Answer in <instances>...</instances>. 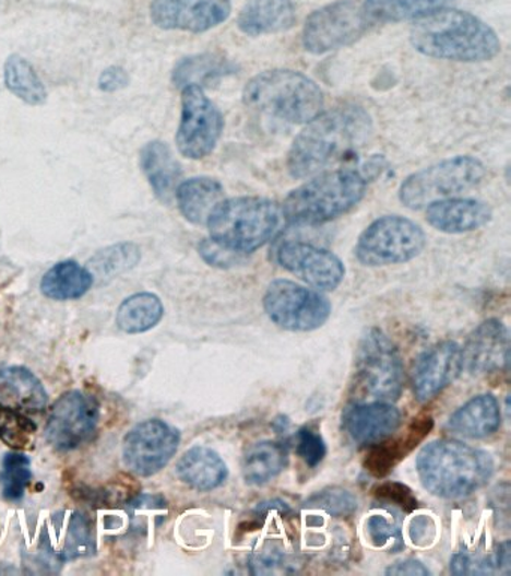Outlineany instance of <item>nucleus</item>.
Returning <instances> with one entry per match:
<instances>
[{
  "label": "nucleus",
  "mask_w": 511,
  "mask_h": 576,
  "mask_svg": "<svg viewBox=\"0 0 511 576\" xmlns=\"http://www.w3.org/2000/svg\"><path fill=\"white\" fill-rule=\"evenodd\" d=\"M263 306L273 324L289 332L320 329L332 314V304L323 293L289 280H275L269 284Z\"/></svg>",
  "instance_id": "nucleus-10"
},
{
  "label": "nucleus",
  "mask_w": 511,
  "mask_h": 576,
  "mask_svg": "<svg viewBox=\"0 0 511 576\" xmlns=\"http://www.w3.org/2000/svg\"><path fill=\"white\" fill-rule=\"evenodd\" d=\"M38 431L34 421L14 407H0V440L14 450H24L34 445Z\"/></svg>",
  "instance_id": "nucleus-36"
},
{
  "label": "nucleus",
  "mask_w": 511,
  "mask_h": 576,
  "mask_svg": "<svg viewBox=\"0 0 511 576\" xmlns=\"http://www.w3.org/2000/svg\"><path fill=\"white\" fill-rule=\"evenodd\" d=\"M462 362L473 376H490L509 369L510 337L506 325L498 318L478 325L465 342Z\"/></svg>",
  "instance_id": "nucleus-18"
},
{
  "label": "nucleus",
  "mask_w": 511,
  "mask_h": 576,
  "mask_svg": "<svg viewBox=\"0 0 511 576\" xmlns=\"http://www.w3.org/2000/svg\"><path fill=\"white\" fill-rule=\"evenodd\" d=\"M305 506L328 512L332 517H349L359 507V502L349 491L333 486L311 495Z\"/></svg>",
  "instance_id": "nucleus-37"
},
{
  "label": "nucleus",
  "mask_w": 511,
  "mask_h": 576,
  "mask_svg": "<svg viewBox=\"0 0 511 576\" xmlns=\"http://www.w3.org/2000/svg\"><path fill=\"white\" fill-rule=\"evenodd\" d=\"M283 208L263 197L223 200L207 220L211 239L229 251L251 254L263 248L284 228Z\"/></svg>",
  "instance_id": "nucleus-4"
},
{
  "label": "nucleus",
  "mask_w": 511,
  "mask_h": 576,
  "mask_svg": "<svg viewBox=\"0 0 511 576\" xmlns=\"http://www.w3.org/2000/svg\"><path fill=\"white\" fill-rule=\"evenodd\" d=\"M296 450L309 469H316L317 466H320L328 455V446H325L323 435L309 428V426H305L297 433Z\"/></svg>",
  "instance_id": "nucleus-39"
},
{
  "label": "nucleus",
  "mask_w": 511,
  "mask_h": 576,
  "mask_svg": "<svg viewBox=\"0 0 511 576\" xmlns=\"http://www.w3.org/2000/svg\"><path fill=\"white\" fill-rule=\"evenodd\" d=\"M140 163L155 196L163 203L170 204L183 175L182 167L173 155L171 149L159 140L147 143L140 153Z\"/></svg>",
  "instance_id": "nucleus-23"
},
{
  "label": "nucleus",
  "mask_w": 511,
  "mask_h": 576,
  "mask_svg": "<svg viewBox=\"0 0 511 576\" xmlns=\"http://www.w3.org/2000/svg\"><path fill=\"white\" fill-rule=\"evenodd\" d=\"M91 543V530H88L86 519L82 515H74L72 517L70 536H68L66 548L68 559H75L79 555L86 554Z\"/></svg>",
  "instance_id": "nucleus-44"
},
{
  "label": "nucleus",
  "mask_w": 511,
  "mask_h": 576,
  "mask_svg": "<svg viewBox=\"0 0 511 576\" xmlns=\"http://www.w3.org/2000/svg\"><path fill=\"white\" fill-rule=\"evenodd\" d=\"M433 536H436V522L426 515H418L412 521L409 526V538L414 545L425 546L426 543L432 542Z\"/></svg>",
  "instance_id": "nucleus-45"
},
{
  "label": "nucleus",
  "mask_w": 511,
  "mask_h": 576,
  "mask_svg": "<svg viewBox=\"0 0 511 576\" xmlns=\"http://www.w3.org/2000/svg\"><path fill=\"white\" fill-rule=\"evenodd\" d=\"M251 574L253 575H275L292 574L296 572V562L281 548L264 546L259 553L253 554L251 562Z\"/></svg>",
  "instance_id": "nucleus-38"
},
{
  "label": "nucleus",
  "mask_w": 511,
  "mask_h": 576,
  "mask_svg": "<svg viewBox=\"0 0 511 576\" xmlns=\"http://www.w3.org/2000/svg\"><path fill=\"white\" fill-rule=\"evenodd\" d=\"M164 316V305L153 293H136L119 306L118 326L124 333H143L155 328Z\"/></svg>",
  "instance_id": "nucleus-32"
},
{
  "label": "nucleus",
  "mask_w": 511,
  "mask_h": 576,
  "mask_svg": "<svg viewBox=\"0 0 511 576\" xmlns=\"http://www.w3.org/2000/svg\"><path fill=\"white\" fill-rule=\"evenodd\" d=\"M293 0H251L240 11L237 26L249 36L281 34L296 24Z\"/></svg>",
  "instance_id": "nucleus-22"
},
{
  "label": "nucleus",
  "mask_w": 511,
  "mask_h": 576,
  "mask_svg": "<svg viewBox=\"0 0 511 576\" xmlns=\"http://www.w3.org/2000/svg\"><path fill=\"white\" fill-rule=\"evenodd\" d=\"M485 176L486 167L480 160L454 156L406 177L400 188V200L405 208L420 211L478 187Z\"/></svg>",
  "instance_id": "nucleus-7"
},
{
  "label": "nucleus",
  "mask_w": 511,
  "mask_h": 576,
  "mask_svg": "<svg viewBox=\"0 0 511 576\" xmlns=\"http://www.w3.org/2000/svg\"><path fill=\"white\" fill-rule=\"evenodd\" d=\"M450 571L454 575H494L498 567L495 557H474L471 554L459 553L453 555Z\"/></svg>",
  "instance_id": "nucleus-43"
},
{
  "label": "nucleus",
  "mask_w": 511,
  "mask_h": 576,
  "mask_svg": "<svg viewBox=\"0 0 511 576\" xmlns=\"http://www.w3.org/2000/svg\"><path fill=\"white\" fill-rule=\"evenodd\" d=\"M287 465V446L264 440L249 447L241 459V473L249 485L261 486L280 477Z\"/></svg>",
  "instance_id": "nucleus-27"
},
{
  "label": "nucleus",
  "mask_w": 511,
  "mask_h": 576,
  "mask_svg": "<svg viewBox=\"0 0 511 576\" xmlns=\"http://www.w3.org/2000/svg\"><path fill=\"white\" fill-rule=\"evenodd\" d=\"M492 209L485 201L476 199H445L429 204L426 209V220L447 235H462L474 232L489 223Z\"/></svg>",
  "instance_id": "nucleus-21"
},
{
  "label": "nucleus",
  "mask_w": 511,
  "mask_h": 576,
  "mask_svg": "<svg viewBox=\"0 0 511 576\" xmlns=\"http://www.w3.org/2000/svg\"><path fill=\"white\" fill-rule=\"evenodd\" d=\"M276 259L284 269L318 292H333L345 278V266L336 254L306 242H284Z\"/></svg>",
  "instance_id": "nucleus-15"
},
{
  "label": "nucleus",
  "mask_w": 511,
  "mask_h": 576,
  "mask_svg": "<svg viewBox=\"0 0 511 576\" xmlns=\"http://www.w3.org/2000/svg\"><path fill=\"white\" fill-rule=\"evenodd\" d=\"M373 495L382 505L397 507L406 514H412L418 507L413 490L400 482H384L373 490Z\"/></svg>",
  "instance_id": "nucleus-40"
},
{
  "label": "nucleus",
  "mask_w": 511,
  "mask_h": 576,
  "mask_svg": "<svg viewBox=\"0 0 511 576\" xmlns=\"http://www.w3.org/2000/svg\"><path fill=\"white\" fill-rule=\"evenodd\" d=\"M409 42L418 54L454 62H486L497 58V32L471 12L442 8L417 19Z\"/></svg>",
  "instance_id": "nucleus-2"
},
{
  "label": "nucleus",
  "mask_w": 511,
  "mask_h": 576,
  "mask_svg": "<svg viewBox=\"0 0 511 576\" xmlns=\"http://www.w3.org/2000/svg\"><path fill=\"white\" fill-rule=\"evenodd\" d=\"M0 392L11 397L14 404L29 413H41L47 407V392L39 378L23 366L0 371Z\"/></svg>",
  "instance_id": "nucleus-29"
},
{
  "label": "nucleus",
  "mask_w": 511,
  "mask_h": 576,
  "mask_svg": "<svg viewBox=\"0 0 511 576\" xmlns=\"http://www.w3.org/2000/svg\"><path fill=\"white\" fill-rule=\"evenodd\" d=\"M425 247L426 235L420 225L405 216L385 215L361 233L356 257L361 265L382 268L412 261Z\"/></svg>",
  "instance_id": "nucleus-9"
},
{
  "label": "nucleus",
  "mask_w": 511,
  "mask_h": 576,
  "mask_svg": "<svg viewBox=\"0 0 511 576\" xmlns=\"http://www.w3.org/2000/svg\"><path fill=\"white\" fill-rule=\"evenodd\" d=\"M176 471L185 485L200 493L219 489L228 477L224 459L215 450L204 446L187 450L177 461Z\"/></svg>",
  "instance_id": "nucleus-24"
},
{
  "label": "nucleus",
  "mask_w": 511,
  "mask_h": 576,
  "mask_svg": "<svg viewBox=\"0 0 511 576\" xmlns=\"http://www.w3.org/2000/svg\"><path fill=\"white\" fill-rule=\"evenodd\" d=\"M130 84V75L120 67H110L103 71L98 86L103 92H118Z\"/></svg>",
  "instance_id": "nucleus-46"
},
{
  "label": "nucleus",
  "mask_w": 511,
  "mask_h": 576,
  "mask_svg": "<svg viewBox=\"0 0 511 576\" xmlns=\"http://www.w3.org/2000/svg\"><path fill=\"white\" fill-rule=\"evenodd\" d=\"M224 187L218 180L201 176L179 184L175 197L185 220L203 225L207 223L213 209L224 200Z\"/></svg>",
  "instance_id": "nucleus-26"
},
{
  "label": "nucleus",
  "mask_w": 511,
  "mask_h": 576,
  "mask_svg": "<svg viewBox=\"0 0 511 576\" xmlns=\"http://www.w3.org/2000/svg\"><path fill=\"white\" fill-rule=\"evenodd\" d=\"M494 469L488 452L452 438L428 443L417 457L421 485L444 501L476 493L492 478Z\"/></svg>",
  "instance_id": "nucleus-3"
},
{
  "label": "nucleus",
  "mask_w": 511,
  "mask_h": 576,
  "mask_svg": "<svg viewBox=\"0 0 511 576\" xmlns=\"http://www.w3.org/2000/svg\"><path fill=\"white\" fill-rule=\"evenodd\" d=\"M179 445V430L161 419H147L135 425L124 437V466L136 477H153L171 461Z\"/></svg>",
  "instance_id": "nucleus-13"
},
{
  "label": "nucleus",
  "mask_w": 511,
  "mask_h": 576,
  "mask_svg": "<svg viewBox=\"0 0 511 576\" xmlns=\"http://www.w3.org/2000/svg\"><path fill=\"white\" fill-rule=\"evenodd\" d=\"M372 132V119L365 108L336 107L306 124L288 152L287 167L296 179L321 173L357 148Z\"/></svg>",
  "instance_id": "nucleus-1"
},
{
  "label": "nucleus",
  "mask_w": 511,
  "mask_h": 576,
  "mask_svg": "<svg viewBox=\"0 0 511 576\" xmlns=\"http://www.w3.org/2000/svg\"><path fill=\"white\" fill-rule=\"evenodd\" d=\"M368 533L370 541L376 546H385L389 542L394 543L393 551L402 550L405 546L400 527L394 526L382 515H373L369 518Z\"/></svg>",
  "instance_id": "nucleus-41"
},
{
  "label": "nucleus",
  "mask_w": 511,
  "mask_h": 576,
  "mask_svg": "<svg viewBox=\"0 0 511 576\" xmlns=\"http://www.w3.org/2000/svg\"><path fill=\"white\" fill-rule=\"evenodd\" d=\"M231 14V0H153L152 22L161 30L203 34Z\"/></svg>",
  "instance_id": "nucleus-16"
},
{
  "label": "nucleus",
  "mask_w": 511,
  "mask_h": 576,
  "mask_svg": "<svg viewBox=\"0 0 511 576\" xmlns=\"http://www.w3.org/2000/svg\"><path fill=\"white\" fill-rule=\"evenodd\" d=\"M432 428L433 419L429 414H420L413 419L405 434L396 438L389 437L388 440L372 446L365 458L366 471L378 479L389 477L394 467L428 437Z\"/></svg>",
  "instance_id": "nucleus-20"
},
{
  "label": "nucleus",
  "mask_w": 511,
  "mask_h": 576,
  "mask_svg": "<svg viewBox=\"0 0 511 576\" xmlns=\"http://www.w3.org/2000/svg\"><path fill=\"white\" fill-rule=\"evenodd\" d=\"M500 402L492 393L474 397L449 419V428L466 438H486L501 426Z\"/></svg>",
  "instance_id": "nucleus-25"
},
{
  "label": "nucleus",
  "mask_w": 511,
  "mask_h": 576,
  "mask_svg": "<svg viewBox=\"0 0 511 576\" xmlns=\"http://www.w3.org/2000/svg\"><path fill=\"white\" fill-rule=\"evenodd\" d=\"M402 424L397 407L388 401H370L349 407L344 414L345 431L359 446H373L392 437Z\"/></svg>",
  "instance_id": "nucleus-19"
},
{
  "label": "nucleus",
  "mask_w": 511,
  "mask_h": 576,
  "mask_svg": "<svg viewBox=\"0 0 511 576\" xmlns=\"http://www.w3.org/2000/svg\"><path fill=\"white\" fill-rule=\"evenodd\" d=\"M245 106L289 124H308L324 107V94L308 75L293 70L260 72L243 89Z\"/></svg>",
  "instance_id": "nucleus-5"
},
{
  "label": "nucleus",
  "mask_w": 511,
  "mask_h": 576,
  "mask_svg": "<svg viewBox=\"0 0 511 576\" xmlns=\"http://www.w3.org/2000/svg\"><path fill=\"white\" fill-rule=\"evenodd\" d=\"M430 574L428 567L416 559H406L402 562L394 563L385 571V575H408V576H428Z\"/></svg>",
  "instance_id": "nucleus-47"
},
{
  "label": "nucleus",
  "mask_w": 511,
  "mask_h": 576,
  "mask_svg": "<svg viewBox=\"0 0 511 576\" xmlns=\"http://www.w3.org/2000/svg\"><path fill=\"white\" fill-rule=\"evenodd\" d=\"M199 252L206 263L221 269L235 268V266L245 261L243 254L229 251V249L224 248L223 245L213 239L201 240Z\"/></svg>",
  "instance_id": "nucleus-42"
},
{
  "label": "nucleus",
  "mask_w": 511,
  "mask_h": 576,
  "mask_svg": "<svg viewBox=\"0 0 511 576\" xmlns=\"http://www.w3.org/2000/svg\"><path fill=\"white\" fill-rule=\"evenodd\" d=\"M368 184L360 173H323L289 192L284 201L285 220L297 225H321L352 211L365 199Z\"/></svg>",
  "instance_id": "nucleus-6"
},
{
  "label": "nucleus",
  "mask_w": 511,
  "mask_h": 576,
  "mask_svg": "<svg viewBox=\"0 0 511 576\" xmlns=\"http://www.w3.org/2000/svg\"><path fill=\"white\" fill-rule=\"evenodd\" d=\"M495 563H497L498 572L509 574L511 563L509 541L502 542L501 545L498 546V553L495 554Z\"/></svg>",
  "instance_id": "nucleus-48"
},
{
  "label": "nucleus",
  "mask_w": 511,
  "mask_h": 576,
  "mask_svg": "<svg viewBox=\"0 0 511 576\" xmlns=\"http://www.w3.org/2000/svg\"><path fill=\"white\" fill-rule=\"evenodd\" d=\"M370 19L364 3L357 0H336L313 11L306 20L301 42L306 51L324 55L352 46L368 32Z\"/></svg>",
  "instance_id": "nucleus-11"
},
{
  "label": "nucleus",
  "mask_w": 511,
  "mask_h": 576,
  "mask_svg": "<svg viewBox=\"0 0 511 576\" xmlns=\"http://www.w3.org/2000/svg\"><path fill=\"white\" fill-rule=\"evenodd\" d=\"M3 82L12 95L29 106H43L47 101V89L34 66L19 55H12L3 67Z\"/></svg>",
  "instance_id": "nucleus-30"
},
{
  "label": "nucleus",
  "mask_w": 511,
  "mask_h": 576,
  "mask_svg": "<svg viewBox=\"0 0 511 576\" xmlns=\"http://www.w3.org/2000/svg\"><path fill=\"white\" fill-rule=\"evenodd\" d=\"M31 481V459L19 450L7 454L2 461V471H0L3 497L10 502L22 501Z\"/></svg>",
  "instance_id": "nucleus-35"
},
{
  "label": "nucleus",
  "mask_w": 511,
  "mask_h": 576,
  "mask_svg": "<svg viewBox=\"0 0 511 576\" xmlns=\"http://www.w3.org/2000/svg\"><path fill=\"white\" fill-rule=\"evenodd\" d=\"M450 2L453 0H365L364 7L372 23H400L425 17Z\"/></svg>",
  "instance_id": "nucleus-31"
},
{
  "label": "nucleus",
  "mask_w": 511,
  "mask_h": 576,
  "mask_svg": "<svg viewBox=\"0 0 511 576\" xmlns=\"http://www.w3.org/2000/svg\"><path fill=\"white\" fill-rule=\"evenodd\" d=\"M404 388L400 350L382 330L370 328L356 354V389L370 401H396Z\"/></svg>",
  "instance_id": "nucleus-8"
},
{
  "label": "nucleus",
  "mask_w": 511,
  "mask_h": 576,
  "mask_svg": "<svg viewBox=\"0 0 511 576\" xmlns=\"http://www.w3.org/2000/svg\"><path fill=\"white\" fill-rule=\"evenodd\" d=\"M95 278L76 261L67 260L55 265L41 280V292L48 299L75 301L92 289Z\"/></svg>",
  "instance_id": "nucleus-28"
},
{
  "label": "nucleus",
  "mask_w": 511,
  "mask_h": 576,
  "mask_svg": "<svg viewBox=\"0 0 511 576\" xmlns=\"http://www.w3.org/2000/svg\"><path fill=\"white\" fill-rule=\"evenodd\" d=\"M235 72V66L218 55H197L180 60L173 72V83L176 87L200 86L219 79V77Z\"/></svg>",
  "instance_id": "nucleus-33"
},
{
  "label": "nucleus",
  "mask_w": 511,
  "mask_h": 576,
  "mask_svg": "<svg viewBox=\"0 0 511 576\" xmlns=\"http://www.w3.org/2000/svg\"><path fill=\"white\" fill-rule=\"evenodd\" d=\"M140 257V248L134 244L112 245L96 252L88 261L87 269L94 278H115L135 268Z\"/></svg>",
  "instance_id": "nucleus-34"
},
{
  "label": "nucleus",
  "mask_w": 511,
  "mask_h": 576,
  "mask_svg": "<svg viewBox=\"0 0 511 576\" xmlns=\"http://www.w3.org/2000/svg\"><path fill=\"white\" fill-rule=\"evenodd\" d=\"M464 369L462 348L454 341H441L418 357L413 369V392L417 401L428 402L459 377Z\"/></svg>",
  "instance_id": "nucleus-17"
},
{
  "label": "nucleus",
  "mask_w": 511,
  "mask_h": 576,
  "mask_svg": "<svg viewBox=\"0 0 511 576\" xmlns=\"http://www.w3.org/2000/svg\"><path fill=\"white\" fill-rule=\"evenodd\" d=\"M224 131V116L207 98L203 87L182 89V116L176 143L179 152L189 160H203L215 151Z\"/></svg>",
  "instance_id": "nucleus-12"
},
{
  "label": "nucleus",
  "mask_w": 511,
  "mask_h": 576,
  "mask_svg": "<svg viewBox=\"0 0 511 576\" xmlns=\"http://www.w3.org/2000/svg\"><path fill=\"white\" fill-rule=\"evenodd\" d=\"M99 405L82 390H70L55 402L46 425V438L56 449H76L95 434Z\"/></svg>",
  "instance_id": "nucleus-14"
}]
</instances>
